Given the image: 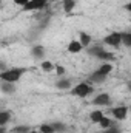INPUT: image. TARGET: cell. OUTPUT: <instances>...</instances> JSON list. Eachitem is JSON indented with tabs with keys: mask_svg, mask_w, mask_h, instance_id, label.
<instances>
[{
	"mask_svg": "<svg viewBox=\"0 0 131 133\" xmlns=\"http://www.w3.org/2000/svg\"><path fill=\"white\" fill-rule=\"evenodd\" d=\"M111 71H113V64H111V62H105L102 66H99V70H96V71L88 77V81H90V84H102V82H105L106 76H108Z\"/></svg>",
	"mask_w": 131,
	"mask_h": 133,
	"instance_id": "cell-1",
	"label": "cell"
},
{
	"mask_svg": "<svg viewBox=\"0 0 131 133\" xmlns=\"http://www.w3.org/2000/svg\"><path fill=\"white\" fill-rule=\"evenodd\" d=\"M25 73H26V68H11V70L2 71V73H0V79L5 81V82H12V84H16V82L20 81L22 74H25Z\"/></svg>",
	"mask_w": 131,
	"mask_h": 133,
	"instance_id": "cell-2",
	"label": "cell"
},
{
	"mask_svg": "<svg viewBox=\"0 0 131 133\" xmlns=\"http://www.w3.org/2000/svg\"><path fill=\"white\" fill-rule=\"evenodd\" d=\"M93 91H94V88H93V85H91L90 82H80V84H77V85L71 90V93H72L74 96H77V98H86V96H90Z\"/></svg>",
	"mask_w": 131,
	"mask_h": 133,
	"instance_id": "cell-3",
	"label": "cell"
},
{
	"mask_svg": "<svg viewBox=\"0 0 131 133\" xmlns=\"http://www.w3.org/2000/svg\"><path fill=\"white\" fill-rule=\"evenodd\" d=\"M110 113L113 115L114 119L123 121V119H127V116H128V113H130V108L125 107V105H119V107H113V108L110 110Z\"/></svg>",
	"mask_w": 131,
	"mask_h": 133,
	"instance_id": "cell-4",
	"label": "cell"
},
{
	"mask_svg": "<svg viewBox=\"0 0 131 133\" xmlns=\"http://www.w3.org/2000/svg\"><path fill=\"white\" fill-rule=\"evenodd\" d=\"M103 42H105L106 45L113 46V48H119V46L122 45V33H117V31H114V33L108 34V36L103 39Z\"/></svg>",
	"mask_w": 131,
	"mask_h": 133,
	"instance_id": "cell-5",
	"label": "cell"
},
{
	"mask_svg": "<svg viewBox=\"0 0 131 133\" xmlns=\"http://www.w3.org/2000/svg\"><path fill=\"white\" fill-rule=\"evenodd\" d=\"M48 6V0H31L25 6H22L23 11H42Z\"/></svg>",
	"mask_w": 131,
	"mask_h": 133,
	"instance_id": "cell-6",
	"label": "cell"
},
{
	"mask_svg": "<svg viewBox=\"0 0 131 133\" xmlns=\"http://www.w3.org/2000/svg\"><path fill=\"white\" fill-rule=\"evenodd\" d=\"M110 102H111V99H110V95H108V93H100V95H97V96L93 99V104H94V105H100V107L110 105Z\"/></svg>",
	"mask_w": 131,
	"mask_h": 133,
	"instance_id": "cell-7",
	"label": "cell"
},
{
	"mask_svg": "<svg viewBox=\"0 0 131 133\" xmlns=\"http://www.w3.org/2000/svg\"><path fill=\"white\" fill-rule=\"evenodd\" d=\"M82 48H83V45L80 43V40H71V42L68 43V51H69V53H72V54L80 53V51H82Z\"/></svg>",
	"mask_w": 131,
	"mask_h": 133,
	"instance_id": "cell-8",
	"label": "cell"
},
{
	"mask_svg": "<svg viewBox=\"0 0 131 133\" xmlns=\"http://www.w3.org/2000/svg\"><path fill=\"white\" fill-rule=\"evenodd\" d=\"M76 5H77V2H76V0H62V6H63V11H65V12H68V14L74 11Z\"/></svg>",
	"mask_w": 131,
	"mask_h": 133,
	"instance_id": "cell-9",
	"label": "cell"
},
{
	"mask_svg": "<svg viewBox=\"0 0 131 133\" xmlns=\"http://www.w3.org/2000/svg\"><path fill=\"white\" fill-rule=\"evenodd\" d=\"M2 91H3L5 95H11V93L16 91V87H14L12 82H5V81H2Z\"/></svg>",
	"mask_w": 131,
	"mask_h": 133,
	"instance_id": "cell-10",
	"label": "cell"
},
{
	"mask_svg": "<svg viewBox=\"0 0 131 133\" xmlns=\"http://www.w3.org/2000/svg\"><path fill=\"white\" fill-rule=\"evenodd\" d=\"M79 40H80V43L86 48V46H90V45H91L93 37H91L90 34H86V33H80V36H79Z\"/></svg>",
	"mask_w": 131,
	"mask_h": 133,
	"instance_id": "cell-11",
	"label": "cell"
},
{
	"mask_svg": "<svg viewBox=\"0 0 131 133\" xmlns=\"http://www.w3.org/2000/svg\"><path fill=\"white\" fill-rule=\"evenodd\" d=\"M31 54H33V57L40 59V57H43V56H45V48H43L42 45H35L33 50H31Z\"/></svg>",
	"mask_w": 131,
	"mask_h": 133,
	"instance_id": "cell-12",
	"label": "cell"
},
{
	"mask_svg": "<svg viewBox=\"0 0 131 133\" xmlns=\"http://www.w3.org/2000/svg\"><path fill=\"white\" fill-rule=\"evenodd\" d=\"M102 118H103V111H102V110H94V111H91V115H90V119H91L93 122H96V124H99V122L102 121Z\"/></svg>",
	"mask_w": 131,
	"mask_h": 133,
	"instance_id": "cell-13",
	"label": "cell"
},
{
	"mask_svg": "<svg viewBox=\"0 0 131 133\" xmlns=\"http://www.w3.org/2000/svg\"><path fill=\"white\" fill-rule=\"evenodd\" d=\"M9 119H11V113L9 111H0V127H5Z\"/></svg>",
	"mask_w": 131,
	"mask_h": 133,
	"instance_id": "cell-14",
	"label": "cell"
},
{
	"mask_svg": "<svg viewBox=\"0 0 131 133\" xmlns=\"http://www.w3.org/2000/svg\"><path fill=\"white\" fill-rule=\"evenodd\" d=\"M56 87L60 88V90H66V88L71 87V81H68V79H59L56 82Z\"/></svg>",
	"mask_w": 131,
	"mask_h": 133,
	"instance_id": "cell-15",
	"label": "cell"
},
{
	"mask_svg": "<svg viewBox=\"0 0 131 133\" xmlns=\"http://www.w3.org/2000/svg\"><path fill=\"white\" fill-rule=\"evenodd\" d=\"M99 125H100L102 129H110V127H113L114 124H113V121H111L110 118H106V116H103V118H102V121L99 122Z\"/></svg>",
	"mask_w": 131,
	"mask_h": 133,
	"instance_id": "cell-16",
	"label": "cell"
},
{
	"mask_svg": "<svg viewBox=\"0 0 131 133\" xmlns=\"http://www.w3.org/2000/svg\"><path fill=\"white\" fill-rule=\"evenodd\" d=\"M42 70H43L45 73H49V71L56 70V65H54L53 62H49V61H45V62H42Z\"/></svg>",
	"mask_w": 131,
	"mask_h": 133,
	"instance_id": "cell-17",
	"label": "cell"
},
{
	"mask_svg": "<svg viewBox=\"0 0 131 133\" xmlns=\"http://www.w3.org/2000/svg\"><path fill=\"white\" fill-rule=\"evenodd\" d=\"M40 133H54L56 132V129H54V125L53 124H43V125H40Z\"/></svg>",
	"mask_w": 131,
	"mask_h": 133,
	"instance_id": "cell-18",
	"label": "cell"
},
{
	"mask_svg": "<svg viewBox=\"0 0 131 133\" xmlns=\"http://www.w3.org/2000/svg\"><path fill=\"white\" fill-rule=\"evenodd\" d=\"M122 43H123L125 46L131 48V31H128V33H122Z\"/></svg>",
	"mask_w": 131,
	"mask_h": 133,
	"instance_id": "cell-19",
	"label": "cell"
},
{
	"mask_svg": "<svg viewBox=\"0 0 131 133\" xmlns=\"http://www.w3.org/2000/svg\"><path fill=\"white\" fill-rule=\"evenodd\" d=\"M31 130H33V129L28 127V125H17V127L12 129V133H30Z\"/></svg>",
	"mask_w": 131,
	"mask_h": 133,
	"instance_id": "cell-20",
	"label": "cell"
},
{
	"mask_svg": "<svg viewBox=\"0 0 131 133\" xmlns=\"http://www.w3.org/2000/svg\"><path fill=\"white\" fill-rule=\"evenodd\" d=\"M99 59H102V61H108V62L111 61V62H113V61H114V54H113V53H108V51H102L100 56H99Z\"/></svg>",
	"mask_w": 131,
	"mask_h": 133,
	"instance_id": "cell-21",
	"label": "cell"
},
{
	"mask_svg": "<svg viewBox=\"0 0 131 133\" xmlns=\"http://www.w3.org/2000/svg\"><path fill=\"white\" fill-rule=\"evenodd\" d=\"M100 133H120V129L119 127H110V129H103V132H100Z\"/></svg>",
	"mask_w": 131,
	"mask_h": 133,
	"instance_id": "cell-22",
	"label": "cell"
},
{
	"mask_svg": "<svg viewBox=\"0 0 131 133\" xmlns=\"http://www.w3.org/2000/svg\"><path fill=\"white\" fill-rule=\"evenodd\" d=\"M53 125H54L56 132H63V130H65V125L60 124V122H53Z\"/></svg>",
	"mask_w": 131,
	"mask_h": 133,
	"instance_id": "cell-23",
	"label": "cell"
},
{
	"mask_svg": "<svg viewBox=\"0 0 131 133\" xmlns=\"http://www.w3.org/2000/svg\"><path fill=\"white\" fill-rule=\"evenodd\" d=\"M56 73H57V76H62V74H65V68L62 65H56Z\"/></svg>",
	"mask_w": 131,
	"mask_h": 133,
	"instance_id": "cell-24",
	"label": "cell"
},
{
	"mask_svg": "<svg viewBox=\"0 0 131 133\" xmlns=\"http://www.w3.org/2000/svg\"><path fill=\"white\" fill-rule=\"evenodd\" d=\"M31 0H14V3L16 5H20V6H25L26 3H30Z\"/></svg>",
	"mask_w": 131,
	"mask_h": 133,
	"instance_id": "cell-25",
	"label": "cell"
},
{
	"mask_svg": "<svg viewBox=\"0 0 131 133\" xmlns=\"http://www.w3.org/2000/svg\"><path fill=\"white\" fill-rule=\"evenodd\" d=\"M125 9H127L128 12H131V2H130V3H127V5H125Z\"/></svg>",
	"mask_w": 131,
	"mask_h": 133,
	"instance_id": "cell-26",
	"label": "cell"
},
{
	"mask_svg": "<svg viewBox=\"0 0 131 133\" xmlns=\"http://www.w3.org/2000/svg\"><path fill=\"white\" fill-rule=\"evenodd\" d=\"M0 133H6V130H5V127H2V129H0Z\"/></svg>",
	"mask_w": 131,
	"mask_h": 133,
	"instance_id": "cell-27",
	"label": "cell"
},
{
	"mask_svg": "<svg viewBox=\"0 0 131 133\" xmlns=\"http://www.w3.org/2000/svg\"><path fill=\"white\" fill-rule=\"evenodd\" d=\"M30 133H40V130H31Z\"/></svg>",
	"mask_w": 131,
	"mask_h": 133,
	"instance_id": "cell-28",
	"label": "cell"
},
{
	"mask_svg": "<svg viewBox=\"0 0 131 133\" xmlns=\"http://www.w3.org/2000/svg\"><path fill=\"white\" fill-rule=\"evenodd\" d=\"M128 88H130V90H131V82H130V84H128Z\"/></svg>",
	"mask_w": 131,
	"mask_h": 133,
	"instance_id": "cell-29",
	"label": "cell"
},
{
	"mask_svg": "<svg viewBox=\"0 0 131 133\" xmlns=\"http://www.w3.org/2000/svg\"><path fill=\"white\" fill-rule=\"evenodd\" d=\"M130 113H131V107H130Z\"/></svg>",
	"mask_w": 131,
	"mask_h": 133,
	"instance_id": "cell-30",
	"label": "cell"
}]
</instances>
